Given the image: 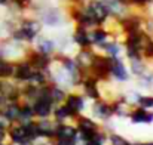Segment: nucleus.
I'll list each match as a JSON object with an SVG mask.
<instances>
[{
	"label": "nucleus",
	"instance_id": "nucleus-34",
	"mask_svg": "<svg viewBox=\"0 0 153 145\" xmlns=\"http://www.w3.org/2000/svg\"><path fill=\"white\" fill-rule=\"evenodd\" d=\"M53 145H76L73 141H64V139H53Z\"/></svg>",
	"mask_w": 153,
	"mask_h": 145
},
{
	"label": "nucleus",
	"instance_id": "nucleus-26",
	"mask_svg": "<svg viewBox=\"0 0 153 145\" xmlns=\"http://www.w3.org/2000/svg\"><path fill=\"white\" fill-rule=\"evenodd\" d=\"M31 6H33V0H12V4L7 7L13 10L12 15L21 16V15H24V12L30 10Z\"/></svg>",
	"mask_w": 153,
	"mask_h": 145
},
{
	"label": "nucleus",
	"instance_id": "nucleus-14",
	"mask_svg": "<svg viewBox=\"0 0 153 145\" xmlns=\"http://www.w3.org/2000/svg\"><path fill=\"white\" fill-rule=\"evenodd\" d=\"M79 138V130L74 126L73 121H65V123H56L55 127V136L53 139H64V141H73L77 144Z\"/></svg>",
	"mask_w": 153,
	"mask_h": 145
},
{
	"label": "nucleus",
	"instance_id": "nucleus-10",
	"mask_svg": "<svg viewBox=\"0 0 153 145\" xmlns=\"http://www.w3.org/2000/svg\"><path fill=\"white\" fill-rule=\"evenodd\" d=\"M111 58V68H110V77L111 80L117 83H126L131 79V73L128 65L120 56H110Z\"/></svg>",
	"mask_w": 153,
	"mask_h": 145
},
{
	"label": "nucleus",
	"instance_id": "nucleus-36",
	"mask_svg": "<svg viewBox=\"0 0 153 145\" xmlns=\"http://www.w3.org/2000/svg\"><path fill=\"white\" fill-rule=\"evenodd\" d=\"M134 145H153V141H146V142H134Z\"/></svg>",
	"mask_w": 153,
	"mask_h": 145
},
{
	"label": "nucleus",
	"instance_id": "nucleus-21",
	"mask_svg": "<svg viewBox=\"0 0 153 145\" xmlns=\"http://www.w3.org/2000/svg\"><path fill=\"white\" fill-rule=\"evenodd\" d=\"M128 68H129L131 76H134L137 79V77L143 76L144 73H147L152 68V65L144 58H135V59H129L128 61Z\"/></svg>",
	"mask_w": 153,
	"mask_h": 145
},
{
	"label": "nucleus",
	"instance_id": "nucleus-23",
	"mask_svg": "<svg viewBox=\"0 0 153 145\" xmlns=\"http://www.w3.org/2000/svg\"><path fill=\"white\" fill-rule=\"evenodd\" d=\"M19 107H21V101H12V102H9V104L3 108V111H0V113H3V116H4L10 123H18V119H19Z\"/></svg>",
	"mask_w": 153,
	"mask_h": 145
},
{
	"label": "nucleus",
	"instance_id": "nucleus-3",
	"mask_svg": "<svg viewBox=\"0 0 153 145\" xmlns=\"http://www.w3.org/2000/svg\"><path fill=\"white\" fill-rule=\"evenodd\" d=\"M74 126L77 127L79 130V138H77V144H86L88 139L97 132L101 129V124L100 121H97L94 117L91 116H86V114H79L74 120H73Z\"/></svg>",
	"mask_w": 153,
	"mask_h": 145
},
{
	"label": "nucleus",
	"instance_id": "nucleus-13",
	"mask_svg": "<svg viewBox=\"0 0 153 145\" xmlns=\"http://www.w3.org/2000/svg\"><path fill=\"white\" fill-rule=\"evenodd\" d=\"M33 49H36L40 53H45L48 56H53L58 53V46L55 39L46 34H39L36 37V40L33 42Z\"/></svg>",
	"mask_w": 153,
	"mask_h": 145
},
{
	"label": "nucleus",
	"instance_id": "nucleus-33",
	"mask_svg": "<svg viewBox=\"0 0 153 145\" xmlns=\"http://www.w3.org/2000/svg\"><path fill=\"white\" fill-rule=\"evenodd\" d=\"M4 142H7V129L0 127V144H4Z\"/></svg>",
	"mask_w": 153,
	"mask_h": 145
},
{
	"label": "nucleus",
	"instance_id": "nucleus-22",
	"mask_svg": "<svg viewBox=\"0 0 153 145\" xmlns=\"http://www.w3.org/2000/svg\"><path fill=\"white\" fill-rule=\"evenodd\" d=\"M89 36H91V42H92V46L97 48L100 46L101 43L107 42L111 36H110V31L107 30L105 25H98V27H94L89 30Z\"/></svg>",
	"mask_w": 153,
	"mask_h": 145
},
{
	"label": "nucleus",
	"instance_id": "nucleus-24",
	"mask_svg": "<svg viewBox=\"0 0 153 145\" xmlns=\"http://www.w3.org/2000/svg\"><path fill=\"white\" fill-rule=\"evenodd\" d=\"M36 116H34V110H33V105L30 102H25V101H21V107H19V119H18V123H27V121H31L34 120Z\"/></svg>",
	"mask_w": 153,
	"mask_h": 145
},
{
	"label": "nucleus",
	"instance_id": "nucleus-8",
	"mask_svg": "<svg viewBox=\"0 0 153 145\" xmlns=\"http://www.w3.org/2000/svg\"><path fill=\"white\" fill-rule=\"evenodd\" d=\"M79 89H80L82 95L86 99H89V101H97V99L102 98V91L100 88V82L95 77L89 76V74H86L82 79Z\"/></svg>",
	"mask_w": 153,
	"mask_h": 145
},
{
	"label": "nucleus",
	"instance_id": "nucleus-20",
	"mask_svg": "<svg viewBox=\"0 0 153 145\" xmlns=\"http://www.w3.org/2000/svg\"><path fill=\"white\" fill-rule=\"evenodd\" d=\"M51 117L56 123H65V121H73L77 116H74V113L62 102V104H56L53 107V111H52Z\"/></svg>",
	"mask_w": 153,
	"mask_h": 145
},
{
	"label": "nucleus",
	"instance_id": "nucleus-5",
	"mask_svg": "<svg viewBox=\"0 0 153 145\" xmlns=\"http://www.w3.org/2000/svg\"><path fill=\"white\" fill-rule=\"evenodd\" d=\"M28 45L19 43L13 39H10L9 36H4L0 39V56L9 59V61H18L22 59L28 50Z\"/></svg>",
	"mask_w": 153,
	"mask_h": 145
},
{
	"label": "nucleus",
	"instance_id": "nucleus-38",
	"mask_svg": "<svg viewBox=\"0 0 153 145\" xmlns=\"http://www.w3.org/2000/svg\"><path fill=\"white\" fill-rule=\"evenodd\" d=\"M76 145H85V144H76Z\"/></svg>",
	"mask_w": 153,
	"mask_h": 145
},
{
	"label": "nucleus",
	"instance_id": "nucleus-25",
	"mask_svg": "<svg viewBox=\"0 0 153 145\" xmlns=\"http://www.w3.org/2000/svg\"><path fill=\"white\" fill-rule=\"evenodd\" d=\"M13 70H15V62L0 56V80L12 79L13 77Z\"/></svg>",
	"mask_w": 153,
	"mask_h": 145
},
{
	"label": "nucleus",
	"instance_id": "nucleus-40",
	"mask_svg": "<svg viewBox=\"0 0 153 145\" xmlns=\"http://www.w3.org/2000/svg\"><path fill=\"white\" fill-rule=\"evenodd\" d=\"M0 82H1V80H0Z\"/></svg>",
	"mask_w": 153,
	"mask_h": 145
},
{
	"label": "nucleus",
	"instance_id": "nucleus-18",
	"mask_svg": "<svg viewBox=\"0 0 153 145\" xmlns=\"http://www.w3.org/2000/svg\"><path fill=\"white\" fill-rule=\"evenodd\" d=\"M97 50L95 48H86V49H77L76 53H74V59L76 62L79 64V67L88 74V70L94 61V56H95Z\"/></svg>",
	"mask_w": 153,
	"mask_h": 145
},
{
	"label": "nucleus",
	"instance_id": "nucleus-11",
	"mask_svg": "<svg viewBox=\"0 0 153 145\" xmlns=\"http://www.w3.org/2000/svg\"><path fill=\"white\" fill-rule=\"evenodd\" d=\"M24 58L33 65V68L43 70V71L49 70V67H51L52 62H53V56H48L45 53H40V52H37L36 49H33V48H28V50H27V53H25Z\"/></svg>",
	"mask_w": 153,
	"mask_h": 145
},
{
	"label": "nucleus",
	"instance_id": "nucleus-37",
	"mask_svg": "<svg viewBox=\"0 0 153 145\" xmlns=\"http://www.w3.org/2000/svg\"><path fill=\"white\" fill-rule=\"evenodd\" d=\"M122 4H125V6H128V7H131V0H119Z\"/></svg>",
	"mask_w": 153,
	"mask_h": 145
},
{
	"label": "nucleus",
	"instance_id": "nucleus-6",
	"mask_svg": "<svg viewBox=\"0 0 153 145\" xmlns=\"http://www.w3.org/2000/svg\"><path fill=\"white\" fill-rule=\"evenodd\" d=\"M83 7L86 9L88 15L94 21L95 27L98 25H107V22L111 19L108 7L102 3L101 0H86L83 3Z\"/></svg>",
	"mask_w": 153,
	"mask_h": 145
},
{
	"label": "nucleus",
	"instance_id": "nucleus-32",
	"mask_svg": "<svg viewBox=\"0 0 153 145\" xmlns=\"http://www.w3.org/2000/svg\"><path fill=\"white\" fill-rule=\"evenodd\" d=\"M149 6H152V0H131V7L134 9H147Z\"/></svg>",
	"mask_w": 153,
	"mask_h": 145
},
{
	"label": "nucleus",
	"instance_id": "nucleus-35",
	"mask_svg": "<svg viewBox=\"0 0 153 145\" xmlns=\"http://www.w3.org/2000/svg\"><path fill=\"white\" fill-rule=\"evenodd\" d=\"M12 4V0H0V7H7Z\"/></svg>",
	"mask_w": 153,
	"mask_h": 145
},
{
	"label": "nucleus",
	"instance_id": "nucleus-12",
	"mask_svg": "<svg viewBox=\"0 0 153 145\" xmlns=\"http://www.w3.org/2000/svg\"><path fill=\"white\" fill-rule=\"evenodd\" d=\"M64 104L74 113V116H79L86 108V98L82 95V92H77L76 89H73V91H68L67 92L65 99H64Z\"/></svg>",
	"mask_w": 153,
	"mask_h": 145
},
{
	"label": "nucleus",
	"instance_id": "nucleus-1",
	"mask_svg": "<svg viewBox=\"0 0 153 145\" xmlns=\"http://www.w3.org/2000/svg\"><path fill=\"white\" fill-rule=\"evenodd\" d=\"M43 31V24L34 16H19L18 18V22L15 25V28L7 34L10 39L19 42V43H24V45H33V42L36 40V37L39 34H42Z\"/></svg>",
	"mask_w": 153,
	"mask_h": 145
},
{
	"label": "nucleus",
	"instance_id": "nucleus-17",
	"mask_svg": "<svg viewBox=\"0 0 153 145\" xmlns=\"http://www.w3.org/2000/svg\"><path fill=\"white\" fill-rule=\"evenodd\" d=\"M36 124H37L39 138H43V139H53L56 121H55L52 117H48V119H36Z\"/></svg>",
	"mask_w": 153,
	"mask_h": 145
},
{
	"label": "nucleus",
	"instance_id": "nucleus-30",
	"mask_svg": "<svg viewBox=\"0 0 153 145\" xmlns=\"http://www.w3.org/2000/svg\"><path fill=\"white\" fill-rule=\"evenodd\" d=\"M141 53H143V58H144L146 61H149V62L153 61V39L152 37H149V39L146 40Z\"/></svg>",
	"mask_w": 153,
	"mask_h": 145
},
{
	"label": "nucleus",
	"instance_id": "nucleus-9",
	"mask_svg": "<svg viewBox=\"0 0 153 145\" xmlns=\"http://www.w3.org/2000/svg\"><path fill=\"white\" fill-rule=\"evenodd\" d=\"M36 68H33V65L25 59H18L15 61V70H13V77L12 80H15L16 83L19 85H25V83H30L31 79H33V74H34Z\"/></svg>",
	"mask_w": 153,
	"mask_h": 145
},
{
	"label": "nucleus",
	"instance_id": "nucleus-29",
	"mask_svg": "<svg viewBox=\"0 0 153 145\" xmlns=\"http://www.w3.org/2000/svg\"><path fill=\"white\" fill-rule=\"evenodd\" d=\"M135 105L143 107V108H146V110L153 111V93L152 95H143V93H141V95L138 96V99H137Z\"/></svg>",
	"mask_w": 153,
	"mask_h": 145
},
{
	"label": "nucleus",
	"instance_id": "nucleus-19",
	"mask_svg": "<svg viewBox=\"0 0 153 145\" xmlns=\"http://www.w3.org/2000/svg\"><path fill=\"white\" fill-rule=\"evenodd\" d=\"M95 50L97 52H101V53L107 55V56H120V53L123 52V46H122V42L120 40L110 37L107 42H104L100 46H97Z\"/></svg>",
	"mask_w": 153,
	"mask_h": 145
},
{
	"label": "nucleus",
	"instance_id": "nucleus-15",
	"mask_svg": "<svg viewBox=\"0 0 153 145\" xmlns=\"http://www.w3.org/2000/svg\"><path fill=\"white\" fill-rule=\"evenodd\" d=\"M128 119L132 124H152L153 111L146 110L143 107H138V105H134L128 114Z\"/></svg>",
	"mask_w": 153,
	"mask_h": 145
},
{
	"label": "nucleus",
	"instance_id": "nucleus-27",
	"mask_svg": "<svg viewBox=\"0 0 153 145\" xmlns=\"http://www.w3.org/2000/svg\"><path fill=\"white\" fill-rule=\"evenodd\" d=\"M67 89L55 85V83H51L49 82V96H51L52 102L56 105V104H62L64 99H65V95H67Z\"/></svg>",
	"mask_w": 153,
	"mask_h": 145
},
{
	"label": "nucleus",
	"instance_id": "nucleus-2",
	"mask_svg": "<svg viewBox=\"0 0 153 145\" xmlns=\"http://www.w3.org/2000/svg\"><path fill=\"white\" fill-rule=\"evenodd\" d=\"M33 15L43 24V27H49V28H61L70 21L67 10L52 3L45 4L40 9L34 10Z\"/></svg>",
	"mask_w": 153,
	"mask_h": 145
},
{
	"label": "nucleus",
	"instance_id": "nucleus-31",
	"mask_svg": "<svg viewBox=\"0 0 153 145\" xmlns=\"http://www.w3.org/2000/svg\"><path fill=\"white\" fill-rule=\"evenodd\" d=\"M143 30L147 36H150L153 39V15H146L144 13V19H143Z\"/></svg>",
	"mask_w": 153,
	"mask_h": 145
},
{
	"label": "nucleus",
	"instance_id": "nucleus-16",
	"mask_svg": "<svg viewBox=\"0 0 153 145\" xmlns=\"http://www.w3.org/2000/svg\"><path fill=\"white\" fill-rule=\"evenodd\" d=\"M71 40L73 45L77 46V49H86V48H94L92 42H91V36H89V30L80 25H74L73 31H71Z\"/></svg>",
	"mask_w": 153,
	"mask_h": 145
},
{
	"label": "nucleus",
	"instance_id": "nucleus-39",
	"mask_svg": "<svg viewBox=\"0 0 153 145\" xmlns=\"http://www.w3.org/2000/svg\"><path fill=\"white\" fill-rule=\"evenodd\" d=\"M132 145H134V142H132Z\"/></svg>",
	"mask_w": 153,
	"mask_h": 145
},
{
	"label": "nucleus",
	"instance_id": "nucleus-4",
	"mask_svg": "<svg viewBox=\"0 0 153 145\" xmlns=\"http://www.w3.org/2000/svg\"><path fill=\"white\" fill-rule=\"evenodd\" d=\"M110 68H111V58L104 55L101 52H97L94 56V61L88 70V74L95 77L100 83H108L111 80L110 77Z\"/></svg>",
	"mask_w": 153,
	"mask_h": 145
},
{
	"label": "nucleus",
	"instance_id": "nucleus-7",
	"mask_svg": "<svg viewBox=\"0 0 153 145\" xmlns=\"http://www.w3.org/2000/svg\"><path fill=\"white\" fill-rule=\"evenodd\" d=\"M91 114L92 117L100 121V123H108L114 114H113V108H111V101L108 98H100L97 101H92L91 105Z\"/></svg>",
	"mask_w": 153,
	"mask_h": 145
},
{
	"label": "nucleus",
	"instance_id": "nucleus-28",
	"mask_svg": "<svg viewBox=\"0 0 153 145\" xmlns=\"http://www.w3.org/2000/svg\"><path fill=\"white\" fill-rule=\"evenodd\" d=\"M107 145H132L131 141H128L125 136H122L120 133L116 132H108L107 136Z\"/></svg>",
	"mask_w": 153,
	"mask_h": 145
}]
</instances>
